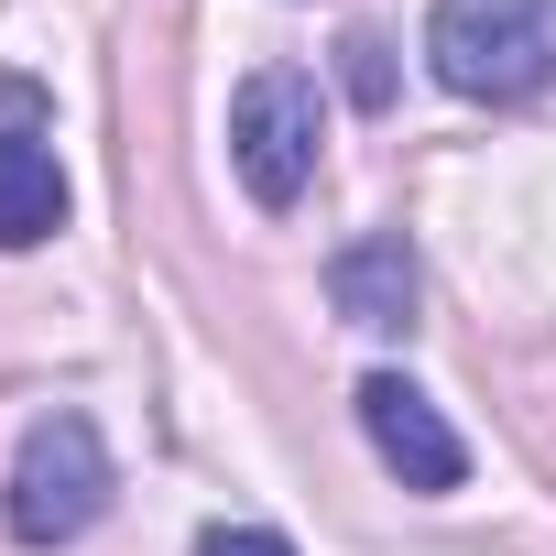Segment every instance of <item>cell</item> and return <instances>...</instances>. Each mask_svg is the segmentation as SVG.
I'll list each match as a JSON object with an SVG mask.
<instances>
[{
	"mask_svg": "<svg viewBox=\"0 0 556 556\" xmlns=\"http://www.w3.org/2000/svg\"><path fill=\"white\" fill-rule=\"evenodd\" d=\"M426 66L458 99H545L556 88V0H437L426 12Z\"/></svg>",
	"mask_w": 556,
	"mask_h": 556,
	"instance_id": "obj_1",
	"label": "cell"
},
{
	"mask_svg": "<svg viewBox=\"0 0 556 556\" xmlns=\"http://www.w3.org/2000/svg\"><path fill=\"white\" fill-rule=\"evenodd\" d=\"M99 513H110V447H99V426L88 415H34L23 447H12V480H0V523H12V545L55 556Z\"/></svg>",
	"mask_w": 556,
	"mask_h": 556,
	"instance_id": "obj_2",
	"label": "cell"
},
{
	"mask_svg": "<svg viewBox=\"0 0 556 556\" xmlns=\"http://www.w3.org/2000/svg\"><path fill=\"white\" fill-rule=\"evenodd\" d=\"M317 131H328V110H317L306 66H251L240 77V99H229V164H240L251 207H295L317 186Z\"/></svg>",
	"mask_w": 556,
	"mask_h": 556,
	"instance_id": "obj_3",
	"label": "cell"
},
{
	"mask_svg": "<svg viewBox=\"0 0 556 556\" xmlns=\"http://www.w3.org/2000/svg\"><path fill=\"white\" fill-rule=\"evenodd\" d=\"M361 437H371V458H382L404 491H426V502L469 480V447H458V426H447V415H437V404H426L404 371H371V382H361Z\"/></svg>",
	"mask_w": 556,
	"mask_h": 556,
	"instance_id": "obj_4",
	"label": "cell"
},
{
	"mask_svg": "<svg viewBox=\"0 0 556 556\" xmlns=\"http://www.w3.org/2000/svg\"><path fill=\"white\" fill-rule=\"evenodd\" d=\"M415 251H404V229H371V240H350L339 262H328V306L350 317V328H415Z\"/></svg>",
	"mask_w": 556,
	"mask_h": 556,
	"instance_id": "obj_5",
	"label": "cell"
},
{
	"mask_svg": "<svg viewBox=\"0 0 556 556\" xmlns=\"http://www.w3.org/2000/svg\"><path fill=\"white\" fill-rule=\"evenodd\" d=\"M66 229V164L34 131H0V251H45Z\"/></svg>",
	"mask_w": 556,
	"mask_h": 556,
	"instance_id": "obj_6",
	"label": "cell"
},
{
	"mask_svg": "<svg viewBox=\"0 0 556 556\" xmlns=\"http://www.w3.org/2000/svg\"><path fill=\"white\" fill-rule=\"evenodd\" d=\"M339 77H350L361 110H382V99H393V45H382V34H350V45H339Z\"/></svg>",
	"mask_w": 556,
	"mask_h": 556,
	"instance_id": "obj_7",
	"label": "cell"
},
{
	"mask_svg": "<svg viewBox=\"0 0 556 556\" xmlns=\"http://www.w3.org/2000/svg\"><path fill=\"white\" fill-rule=\"evenodd\" d=\"M197 556H295V545L273 534V523H207V534H197Z\"/></svg>",
	"mask_w": 556,
	"mask_h": 556,
	"instance_id": "obj_8",
	"label": "cell"
}]
</instances>
